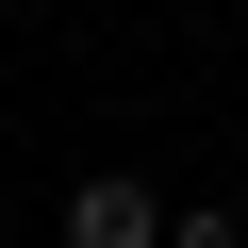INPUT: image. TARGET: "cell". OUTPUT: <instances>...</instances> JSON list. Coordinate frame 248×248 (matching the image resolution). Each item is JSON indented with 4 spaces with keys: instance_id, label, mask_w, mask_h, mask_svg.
Returning <instances> with one entry per match:
<instances>
[{
    "instance_id": "obj_1",
    "label": "cell",
    "mask_w": 248,
    "mask_h": 248,
    "mask_svg": "<svg viewBox=\"0 0 248 248\" xmlns=\"http://www.w3.org/2000/svg\"><path fill=\"white\" fill-rule=\"evenodd\" d=\"M66 248H166V199L99 166V182H66Z\"/></svg>"
},
{
    "instance_id": "obj_2",
    "label": "cell",
    "mask_w": 248,
    "mask_h": 248,
    "mask_svg": "<svg viewBox=\"0 0 248 248\" xmlns=\"http://www.w3.org/2000/svg\"><path fill=\"white\" fill-rule=\"evenodd\" d=\"M166 248H248V232H232V215H166Z\"/></svg>"
}]
</instances>
